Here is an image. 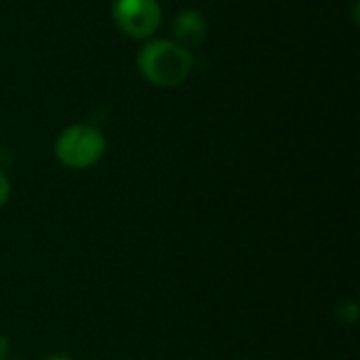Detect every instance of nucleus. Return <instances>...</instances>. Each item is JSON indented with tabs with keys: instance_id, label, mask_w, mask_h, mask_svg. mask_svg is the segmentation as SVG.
Returning a JSON list of instances; mask_svg holds the SVG:
<instances>
[{
	"instance_id": "f257e3e1",
	"label": "nucleus",
	"mask_w": 360,
	"mask_h": 360,
	"mask_svg": "<svg viewBox=\"0 0 360 360\" xmlns=\"http://www.w3.org/2000/svg\"><path fill=\"white\" fill-rule=\"evenodd\" d=\"M192 65H194V57L190 49L169 38L150 40L137 53L139 74L150 84L160 89L179 86L190 76Z\"/></svg>"
},
{
	"instance_id": "f03ea898",
	"label": "nucleus",
	"mask_w": 360,
	"mask_h": 360,
	"mask_svg": "<svg viewBox=\"0 0 360 360\" xmlns=\"http://www.w3.org/2000/svg\"><path fill=\"white\" fill-rule=\"evenodd\" d=\"M108 150V141L97 127L91 124H70L55 141V156L68 169H91L95 167Z\"/></svg>"
},
{
	"instance_id": "7ed1b4c3",
	"label": "nucleus",
	"mask_w": 360,
	"mask_h": 360,
	"mask_svg": "<svg viewBox=\"0 0 360 360\" xmlns=\"http://www.w3.org/2000/svg\"><path fill=\"white\" fill-rule=\"evenodd\" d=\"M112 17L122 34L148 40L162 23V6L158 0H114Z\"/></svg>"
},
{
	"instance_id": "20e7f679",
	"label": "nucleus",
	"mask_w": 360,
	"mask_h": 360,
	"mask_svg": "<svg viewBox=\"0 0 360 360\" xmlns=\"http://www.w3.org/2000/svg\"><path fill=\"white\" fill-rule=\"evenodd\" d=\"M173 30L179 44H184L186 49L198 46L207 36V19L196 8H184L173 21Z\"/></svg>"
},
{
	"instance_id": "39448f33",
	"label": "nucleus",
	"mask_w": 360,
	"mask_h": 360,
	"mask_svg": "<svg viewBox=\"0 0 360 360\" xmlns=\"http://www.w3.org/2000/svg\"><path fill=\"white\" fill-rule=\"evenodd\" d=\"M11 198V181L4 171H0V209L8 202Z\"/></svg>"
},
{
	"instance_id": "423d86ee",
	"label": "nucleus",
	"mask_w": 360,
	"mask_h": 360,
	"mask_svg": "<svg viewBox=\"0 0 360 360\" xmlns=\"http://www.w3.org/2000/svg\"><path fill=\"white\" fill-rule=\"evenodd\" d=\"M8 359V340L0 335V360Z\"/></svg>"
},
{
	"instance_id": "0eeeda50",
	"label": "nucleus",
	"mask_w": 360,
	"mask_h": 360,
	"mask_svg": "<svg viewBox=\"0 0 360 360\" xmlns=\"http://www.w3.org/2000/svg\"><path fill=\"white\" fill-rule=\"evenodd\" d=\"M44 360H74L70 354H63V352H55V354H49Z\"/></svg>"
}]
</instances>
